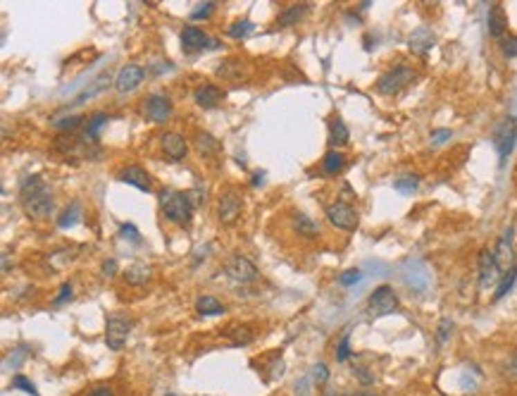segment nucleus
Here are the masks:
<instances>
[{"label": "nucleus", "mask_w": 517, "mask_h": 396, "mask_svg": "<svg viewBox=\"0 0 517 396\" xmlns=\"http://www.w3.org/2000/svg\"><path fill=\"white\" fill-rule=\"evenodd\" d=\"M19 203L29 217H48L55 208L53 189L41 177H26L19 186Z\"/></svg>", "instance_id": "nucleus-1"}, {"label": "nucleus", "mask_w": 517, "mask_h": 396, "mask_svg": "<svg viewBox=\"0 0 517 396\" xmlns=\"http://www.w3.org/2000/svg\"><path fill=\"white\" fill-rule=\"evenodd\" d=\"M160 208H163V215L167 220L174 224H188L193 217L191 194H184V191L163 189V194H160Z\"/></svg>", "instance_id": "nucleus-2"}, {"label": "nucleus", "mask_w": 517, "mask_h": 396, "mask_svg": "<svg viewBox=\"0 0 517 396\" xmlns=\"http://www.w3.org/2000/svg\"><path fill=\"white\" fill-rule=\"evenodd\" d=\"M415 79H417V72H415V69L398 65V67H393V69H389V72L381 74L379 82H377V91H379L381 96H396V93H401L406 87H410Z\"/></svg>", "instance_id": "nucleus-3"}, {"label": "nucleus", "mask_w": 517, "mask_h": 396, "mask_svg": "<svg viewBox=\"0 0 517 396\" xmlns=\"http://www.w3.org/2000/svg\"><path fill=\"white\" fill-rule=\"evenodd\" d=\"M515 141H517V122H515V117H503V120L493 127V146H496V151H498L500 163H505V160H508V155L513 153Z\"/></svg>", "instance_id": "nucleus-4"}, {"label": "nucleus", "mask_w": 517, "mask_h": 396, "mask_svg": "<svg viewBox=\"0 0 517 396\" xmlns=\"http://www.w3.org/2000/svg\"><path fill=\"white\" fill-rule=\"evenodd\" d=\"M134 320L125 318V315H110L105 323V344L107 349L120 351L127 344L129 334H131Z\"/></svg>", "instance_id": "nucleus-5"}, {"label": "nucleus", "mask_w": 517, "mask_h": 396, "mask_svg": "<svg viewBox=\"0 0 517 396\" xmlns=\"http://www.w3.org/2000/svg\"><path fill=\"white\" fill-rule=\"evenodd\" d=\"M327 220H329L336 229H343V232H355L360 224V215L358 210L346 201H336L327 208Z\"/></svg>", "instance_id": "nucleus-6"}, {"label": "nucleus", "mask_w": 517, "mask_h": 396, "mask_svg": "<svg viewBox=\"0 0 517 396\" xmlns=\"http://www.w3.org/2000/svg\"><path fill=\"white\" fill-rule=\"evenodd\" d=\"M368 308L372 315H391L398 310V296L396 291L389 287V285H381L377 287L372 294H370V301H368Z\"/></svg>", "instance_id": "nucleus-7"}, {"label": "nucleus", "mask_w": 517, "mask_h": 396, "mask_svg": "<svg viewBox=\"0 0 517 396\" xmlns=\"http://www.w3.org/2000/svg\"><path fill=\"white\" fill-rule=\"evenodd\" d=\"M224 272H227L234 282H241V285L257 280V267L253 265L246 255H231L227 263H224Z\"/></svg>", "instance_id": "nucleus-8"}, {"label": "nucleus", "mask_w": 517, "mask_h": 396, "mask_svg": "<svg viewBox=\"0 0 517 396\" xmlns=\"http://www.w3.org/2000/svg\"><path fill=\"white\" fill-rule=\"evenodd\" d=\"M143 112H145V117H148L150 122H158V125H163V122H167L172 117L174 108H172V100L167 98V96L150 93L148 98H145Z\"/></svg>", "instance_id": "nucleus-9"}, {"label": "nucleus", "mask_w": 517, "mask_h": 396, "mask_svg": "<svg viewBox=\"0 0 517 396\" xmlns=\"http://www.w3.org/2000/svg\"><path fill=\"white\" fill-rule=\"evenodd\" d=\"M241 208H244V201L236 194L234 189H227L222 196H219V206H217V217L222 224H234L241 215Z\"/></svg>", "instance_id": "nucleus-10"}, {"label": "nucleus", "mask_w": 517, "mask_h": 396, "mask_svg": "<svg viewBox=\"0 0 517 396\" xmlns=\"http://www.w3.org/2000/svg\"><path fill=\"white\" fill-rule=\"evenodd\" d=\"M143 79H145V69L143 67L125 65L115 77V89L120 91V93H131V91H136L138 87H141Z\"/></svg>", "instance_id": "nucleus-11"}, {"label": "nucleus", "mask_w": 517, "mask_h": 396, "mask_svg": "<svg viewBox=\"0 0 517 396\" xmlns=\"http://www.w3.org/2000/svg\"><path fill=\"white\" fill-rule=\"evenodd\" d=\"M513 227H508L503 232V237L498 239L496 244V251H493V258H496V263L500 270H510V267L515 265V246H513Z\"/></svg>", "instance_id": "nucleus-12"}, {"label": "nucleus", "mask_w": 517, "mask_h": 396, "mask_svg": "<svg viewBox=\"0 0 517 396\" xmlns=\"http://www.w3.org/2000/svg\"><path fill=\"white\" fill-rule=\"evenodd\" d=\"M215 41L210 39L203 29H198V26H184V31H181V48L188 53L193 51H203V48H212Z\"/></svg>", "instance_id": "nucleus-13"}, {"label": "nucleus", "mask_w": 517, "mask_h": 396, "mask_svg": "<svg viewBox=\"0 0 517 396\" xmlns=\"http://www.w3.org/2000/svg\"><path fill=\"white\" fill-rule=\"evenodd\" d=\"M498 272H500V267L496 263V258H493V251L484 249L482 253H479V285L484 289L491 287L493 282L498 280Z\"/></svg>", "instance_id": "nucleus-14"}, {"label": "nucleus", "mask_w": 517, "mask_h": 396, "mask_svg": "<svg viewBox=\"0 0 517 396\" xmlns=\"http://www.w3.org/2000/svg\"><path fill=\"white\" fill-rule=\"evenodd\" d=\"M160 143H163V151L170 160H174V163H179V160L186 158V138L181 136V134L176 132H165L163 136H160Z\"/></svg>", "instance_id": "nucleus-15"}, {"label": "nucleus", "mask_w": 517, "mask_h": 396, "mask_svg": "<svg viewBox=\"0 0 517 396\" xmlns=\"http://www.w3.org/2000/svg\"><path fill=\"white\" fill-rule=\"evenodd\" d=\"M120 179L125 181V184H131L136 186L138 191H145L148 194L150 189H153V181H150V174L145 172L143 168H138V165H129L120 172Z\"/></svg>", "instance_id": "nucleus-16"}, {"label": "nucleus", "mask_w": 517, "mask_h": 396, "mask_svg": "<svg viewBox=\"0 0 517 396\" xmlns=\"http://www.w3.org/2000/svg\"><path fill=\"white\" fill-rule=\"evenodd\" d=\"M193 100H196L203 110H212V108H217L219 100H222V91L215 87V84H201V87L193 91Z\"/></svg>", "instance_id": "nucleus-17"}, {"label": "nucleus", "mask_w": 517, "mask_h": 396, "mask_svg": "<svg viewBox=\"0 0 517 396\" xmlns=\"http://www.w3.org/2000/svg\"><path fill=\"white\" fill-rule=\"evenodd\" d=\"M110 84H115V79L110 77L107 72H103L100 77H96L93 82H89V87H86L82 93L77 96V98L72 100V105H82V103H86V100H91V98H96L98 93H103V91L110 87Z\"/></svg>", "instance_id": "nucleus-18"}, {"label": "nucleus", "mask_w": 517, "mask_h": 396, "mask_svg": "<svg viewBox=\"0 0 517 396\" xmlns=\"http://www.w3.org/2000/svg\"><path fill=\"white\" fill-rule=\"evenodd\" d=\"M487 24H489V34H491L493 39H503L505 29H508V17H505V10L500 3H496L491 10H489Z\"/></svg>", "instance_id": "nucleus-19"}, {"label": "nucleus", "mask_w": 517, "mask_h": 396, "mask_svg": "<svg viewBox=\"0 0 517 396\" xmlns=\"http://www.w3.org/2000/svg\"><path fill=\"white\" fill-rule=\"evenodd\" d=\"M150 277H153V267L145 263H136L125 270V280L131 287H143L145 282H150Z\"/></svg>", "instance_id": "nucleus-20"}, {"label": "nucleus", "mask_w": 517, "mask_h": 396, "mask_svg": "<svg viewBox=\"0 0 517 396\" xmlns=\"http://www.w3.org/2000/svg\"><path fill=\"white\" fill-rule=\"evenodd\" d=\"M293 232L303 239H315L317 234H320V224H317L315 220H310L308 215H303V213H296L293 215Z\"/></svg>", "instance_id": "nucleus-21"}, {"label": "nucleus", "mask_w": 517, "mask_h": 396, "mask_svg": "<svg viewBox=\"0 0 517 396\" xmlns=\"http://www.w3.org/2000/svg\"><path fill=\"white\" fill-rule=\"evenodd\" d=\"M434 41H436V39H434L432 31L424 29V26H422V29L412 31L410 39H408V44H410V51H415V53H419V55H422V53H427L429 48L434 46Z\"/></svg>", "instance_id": "nucleus-22"}, {"label": "nucleus", "mask_w": 517, "mask_h": 396, "mask_svg": "<svg viewBox=\"0 0 517 396\" xmlns=\"http://www.w3.org/2000/svg\"><path fill=\"white\" fill-rule=\"evenodd\" d=\"M348 138H351V132H348L346 122H343L341 117H334L329 125V143L334 148H341L348 143Z\"/></svg>", "instance_id": "nucleus-23"}, {"label": "nucleus", "mask_w": 517, "mask_h": 396, "mask_svg": "<svg viewBox=\"0 0 517 396\" xmlns=\"http://www.w3.org/2000/svg\"><path fill=\"white\" fill-rule=\"evenodd\" d=\"M107 120H110V115H107V112H93V115L89 117V122H86V134H84L86 141L96 143V138H98L100 129L107 125Z\"/></svg>", "instance_id": "nucleus-24"}, {"label": "nucleus", "mask_w": 517, "mask_h": 396, "mask_svg": "<svg viewBox=\"0 0 517 396\" xmlns=\"http://www.w3.org/2000/svg\"><path fill=\"white\" fill-rule=\"evenodd\" d=\"M305 12H308V3H296V5H291V8H287L282 15H279L277 24H279V26L298 24L300 19H303V15H305Z\"/></svg>", "instance_id": "nucleus-25"}, {"label": "nucleus", "mask_w": 517, "mask_h": 396, "mask_svg": "<svg viewBox=\"0 0 517 396\" xmlns=\"http://www.w3.org/2000/svg\"><path fill=\"white\" fill-rule=\"evenodd\" d=\"M79 217H82V203H79V201H72V203H69V206L62 210V215L57 217V227H60V229L74 227V224L79 222Z\"/></svg>", "instance_id": "nucleus-26"}, {"label": "nucleus", "mask_w": 517, "mask_h": 396, "mask_svg": "<svg viewBox=\"0 0 517 396\" xmlns=\"http://www.w3.org/2000/svg\"><path fill=\"white\" fill-rule=\"evenodd\" d=\"M343 168H346V158H343V153L329 151L325 158H322V170H325L327 174H338Z\"/></svg>", "instance_id": "nucleus-27"}, {"label": "nucleus", "mask_w": 517, "mask_h": 396, "mask_svg": "<svg viewBox=\"0 0 517 396\" xmlns=\"http://www.w3.org/2000/svg\"><path fill=\"white\" fill-rule=\"evenodd\" d=\"M196 310L201 315H222L224 313V306L215 296H201L196 301Z\"/></svg>", "instance_id": "nucleus-28"}, {"label": "nucleus", "mask_w": 517, "mask_h": 396, "mask_svg": "<svg viewBox=\"0 0 517 396\" xmlns=\"http://www.w3.org/2000/svg\"><path fill=\"white\" fill-rule=\"evenodd\" d=\"M515 280H517V265H513L510 270L503 272V277H500V282H498V289H496V296H493V298H503L505 294L513 289Z\"/></svg>", "instance_id": "nucleus-29"}, {"label": "nucleus", "mask_w": 517, "mask_h": 396, "mask_svg": "<svg viewBox=\"0 0 517 396\" xmlns=\"http://www.w3.org/2000/svg\"><path fill=\"white\" fill-rule=\"evenodd\" d=\"M196 148L201 151L203 155H208V153H217L219 151V141L217 138L212 136V134H198V138H196Z\"/></svg>", "instance_id": "nucleus-30"}, {"label": "nucleus", "mask_w": 517, "mask_h": 396, "mask_svg": "<svg viewBox=\"0 0 517 396\" xmlns=\"http://www.w3.org/2000/svg\"><path fill=\"white\" fill-rule=\"evenodd\" d=\"M393 186H396L401 194H412V191H417V186H419V177L417 174H401L396 181H393Z\"/></svg>", "instance_id": "nucleus-31"}, {"label": "nucleus", "mask_w": 517, "mask_h": 396, "mask_svg": "<svg viewBox=\"0 0 517 396\" xmlns=\"http://www.w3.org/2000/svg\"><path fill=\"white\" fill-rule=\"evenodd\" d=\"M253 29H255V24H253L251 19H239V22H234L229 26L227 34L231 39H246L248 34H253Z\"/></svg>", "instance_id": "nucleus-32"}, {"label": "nucleus", "mask_w": 517, "mask_h": 396, "mask_svg": "<svg viewBox=\"0 0 517 396\" xmlns=\"http://www.w3.org/2000/svg\"><path fill=\"white\" fill-rule=\"evenodd\" d=\"M82 120L84 117H79V115H69V117H62V120H53V127L60 132H74L82 127Z\"/></svg>", "instance_id": "nucleus-33"}, {"label": "nucleus", "mask_w": 517, "mask_h": 396, "mask_svg": "<svg viewBox=\"0 0 517 396\" xmlns=\"http://www.w3.org/2000/svg\"><path fill=\"white\" fill-rule=\"evenodd\" d=\"M12 387L15 389H21V392L31 394V396H39V389H36V384L31 382L29 377H24V375H15L12 377Z\"/></svg>", "instance_id": "nucleus-34"}, {"label": "nucleus", "mask_w": 517, "mask_h": 396, "mask_svg": "<svg viewBox=\"0 0 517 396\" xmlns=\"http://www.w3.org/2000/svg\"><path fill=\"white\" fill-rule=\"evenodd\" d=\"M500 53H503L505 57H517V36H508V39H500Z\"/></svg>", "instance_id": "nucleus-35"}, {"label": "nucleus", "mask_w": 517, "mask_h": 396, "mask_svg": "<svg viewBox=\"0 0 517 396\" xmlns=\"http://www.w3.org/2000/svg\"><path fill=\"white\" fill-rule=\"evenodd\" d=\"M348 344H351V334H348V332H346V334L341 336V341H338L336 361H341V363H343L348 356H351V346H348Z\"/></svg>", "instance_id": "nucleus-36"}, {"label": "nucleus", "mask_w": 517, "mask_h": 396, "mask_svg": "<svg viewBox=\"0 0 517 396\" xmlns=\"http://www.w3.org/2000/svg\"><path fill=\"white\" fill-rule=\"evenodd\" d=\"M360 280H363V272L360 270H346L341 277H338V282H341L343 287H353V285H358Z\"/></svg>", "instance_id": "nucleus-37"}, {"label": "nucleus", "mask_w": 517, "mask_h": 396, "mask_svg": "<svg viewBox=\"0 0 517 396\" xmlns=\"http://www.w3.org/2000/svg\"><path fill=\"white\" fill-rule=\"evenodd\" d=\"M212 12H215V3H201V5H198V8L191 12V19H208Z\"/></svg>", "instance_id": "nucleus-38"}, {"label": "nucleus", "mask_w": 517, "mask_h": 396, "mask_svg": "<svg viewBox=\"0 0 517 396\" xmlns=\"http://www.w3.org/2000/svg\"><path fill=\"white\" fill-rule=\"evenodd\" d=\"M312 379H315L317 384H325L327 379H329V368H327L325 363H317V366H312Z\"/></svg>", "instance_id": "nucleus-39"}, {"label": "nucleus", "mask_w": 517, "mask_h": 396, "mask_svg": "<svg viewBox=\"0 0 517 396\" xmlns=\"http://www.w3.org/2000/svg\"><path fill=\"white\" fill-rule=\"evenodd\" d=\"M451 330H453V323H451L448 318H444V320H441L439 332H436V339H439V344H444V341L448 339V336H451Z\"/></svg>", "instance_id": "nucleus-40"}, {"label": "nucleus", "mask_w": 517, "mask_h": 396, "mask_svg": "<svg viewBox=\"0 0 517 396\" xmlns=\"http://www.w3.org/2000/svg\"><path fill=\"white\" fill-rule=\"evenodd\" d=\"M67 298H72V285H69V282H64V285L60 287V294H57L53 303H55V306H62Z\"/></svg>", "instance_id": "nucleus-41"}, {"label": "nucleus", "mask_w": 517, "mask_h": 396, "mask_svg": "<svg viewBox=\"0 0 517 396\" xmlns=\"http://www.w3.org/2000/svg\"><path fill=\"white\" fill-rule=\"evenodd\" d=\"M122 237L125 239H131V242L141 244V237H138V229L134 227V224H122Z\"/></svg>", "instance_id": "nucleus-42"}, {"label": "nucleus", "mask_w": 517, "mask_h": 396, "mask_svg": "<svg viewBox=\"0 0 517 396\" xmlns=\"http://www.w3.org/2000/svg\"><path fill=\"white\" fill-rule=\"evenodd\" d=\"M451 136H453V132H451V129H434L432 132V143H436V146H439V143L448 141Z\"/></svg>", "instance_id": "nucleus-43"}, {"label": "nucleus", "mask_w": 517, "mask_h": 396, "mask_svg": "<svg viewBox=\"0 0 517 396\" xmlns=\"http://www.w3.org/2000/svg\"><path fill=\"white\" fill-rule=\"evenodd\" d=\"M253 341V334L246 332V327H241V332H234V344H248Z\"/></svg>", "instance_id": "nucleus-44"}, {"label": "nucleus", "mask_w": 517, "mask_h": 396, "mask_svg": "<svg viewBox=\"0 0 517 396\" xmlns=\"http://www.w3.org/2000/svg\"><path fill=\"white\" fill-rule=\"evenodd\" d=\"M103 275L105 277H115L117 275V260H105V263H103Z\"/></svg>", "instance_id": "nucleus-45"}, {"label": "nucleus", "mask_w": 517, "mask_h": 396, "mask_svg": "<svg viewBox=\"0 0 517 396\" xmlns=\"http://www.w3.org/2000/svg\"><path fill=\"white\" fill-rule=\"evenodd\" d=\"M86 396H115V394H112L110 387H96V389H91Z\"/></svg>", "instance_id": "nucleus-46"}, {"label": "nucleus", "mask_w": 517, "mask_h": 396, "mask_svg": "<svg viewBox=\"0 0 517 396\" xmlns=\"http://www.w3.org/2000/svg\"><path fill=\"white\" fill-rule=\"evenodd\" d=\"M355 396H377V394H368V392H363V394H355Z\"/></svg>", "instance_id": "nucleus-47"}, {"label": "nucleus", "mask_w": 517, "mask_h": 396, "mask_svg": "<svg viewBox=\"0 0 517 396\" xmlns=\"http://www.w3.org/2000/svg\"><path fill=\"white\" fill-rule=\"evenodd\" d=\"M167 396H176V394H167Z\"/></svg>", "instance_id": "nucleus-48"}]
</instances>
